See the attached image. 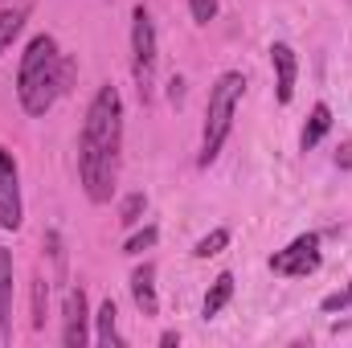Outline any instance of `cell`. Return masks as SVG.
I'll list each match as a JSON object with an SVG mask.
<instances>
[{"label":"cell","mask_w":352,"mask_h":348,"mask_svg":"<svg viewBox=\"0 0 352 348\" xmlns=\"http://www.w3.org/2000/svg\"><path fill=\"white\" fill-rule=\"evenodd\" d=\"M328 131H332V107H328V102H316L311 115H307V123H303V131H299V148L311 152Z\"/></svg>","instance_id":"cell-11"},{"label":"cell","mask_w":352,"mask_h":348,"mask_svg":"<svg viewBox=\"0 0 352 348\" xmlns=\"http://www.w3.org/2000/svg\"><path fill=\"white\" fill-rule=\"evenodd\" d=\"M246 94V78L238 70H226L213 87H209V107H205V131H201V156L197 164L209 168L217 160V152L226 148L230 131H234V115H238V102Z\"/></svg>","instance_id":"cell-3"},{"label":"cell","mask_w":352,"mask_h":348,"mask_svg":"<svg viewBox=\"0 0 352 348\" xmlns=\"http://www.w3.org/2000/svg\"><path fill=\"white\" fill-rule=\"evenodd\" d=\"M226 246H230V230H226V226H217V230H209V234L192 246V254H197V259H213V254H221Z\"/></svg>","instance_id":"cell-15"},{"label":"cell","mask_w":352,"mask_h":348,"mask_svg":"<svg viewBox=\"0 0 352 348\" xmlns=\"http://www.w3.org/2000/svg\"><path fill=\"white\" fill-rule=\"evenodd\" d=\"M144 213H148V197H144V193H127L123 205H119V221H123V226H140Z\"/></svg>","instance_id":"cell-16"},{"label":"cell","mask_w":352,"mask_h":348,"mask_svg":"<svg viewBox=\"0 0 352 348\" xmlns=\"http://www.w3.org/2000/svg\"><path fill=\"white\" fill-rule=\"evenodd\" d=\"M336 164H344V168H352V144H344V148H340V156H336Z\"/></svg>","instance_id":"cell-21"},{"label":"cell","mask_w":352,"mask_h":348,"mask_svg":"<svg viewBox=\"0 0 352 348\" xmlns=\"http://www.w3.org/2000/svg\"><path fill=\"white\" fill-rule=\"evenodd\" d=\"M270 66H274V98L287 107L295 98V78H299V58L287 41H274L270 45Z\"/></svg>","instance_id":"cell-8"},{"label":"cell","mask_w":352,"mask_h":348,"mask_svg":"<svg viewBox=\"0 0 352 348\" xmlns=\"http://www.w3.org/2000/svg\"><path fill=\"white\" fill-rule=\"evenodd\" d=\"M74 74H78V62L66 58L50 33H37V37L25 45L21 70H16V98H21V107H25L33 119H41V115L70 90Z\"/></svg>","instance_id":"cell-2"},{"label":"cell","mask_w":352,"mask_h":348,"mask_svg":"<svg viewBox=\"0 0 352 348\" xmlns=\"http://www.w3.org/2000/svg\"><path fill=\"white\" fill-rule=\"evenodd\" d=\"M25 29V8H0V54L21 37Z\"/></svg>","instance_id":"cell-14"},{"label":"cell","mask_w":352,"mask_h":348,"mask_svg":"<svg viewBox=\"0 0 352 348\" xmlns=\"http://www.w3.org/2000/svg\"><path fill=\"white\" fill-rule=\"evenodd\" d=\"M98 332H94V340L98 345H123V336H119V307H115V299H107L102 307H98Z\"/></svg>","instance_id":"cell-13"},{"label":"cell","mask_w":352,"mask_h":348,"mask_svg":"<svg viewBox=\"0 0 352 348\" xmlns=\"http://www.w3.org/2000/svg\"><path fill=\"white\" fill-rule=\"evenodd\" d=\"M119 152H123V98L107 83L94 90L78 135V180L94 205H107L115 193Z\"/></svg>","instance_id":"cell-1"},{"label":"cell","mask_w":352,"mask_h":348,"mask_svg":"<svg viewBox=\"0 0 352 348\" xmlns=\"http://www.w3.org/2000/svg\"><path fill=\"white\" fill-rule=\"evenodd\" d=\"M45 312H50V279L37 274L33 279V328H45Z\"/></svg>","instance_id":"cell-17"},{"label":"cell","mask_w":352,"mask_h":348,"mask_svg":"<svg viewBox=\"0 0 352 348\" xmlns=\"http://www.w3.org/2000/svg\"><path fill=\"white\" fill-rule=\"evenodd\" d=\"M188 8H192V21L197 25H209L217 17V0H188Z\"/></svg>","instance_id":"cell-20"},{"label":"cell","mask_w":352,"mask_h":348,"mask_svg":"<svg viewBox=\"0 0 352 348\" xmlns=\"http://www.w3.org/2000/svg\"><path fill=\"white\" fill-rule=\"evenodd\" d=\"M320 234H299L291 246H283V250H274L270 254V270L274 274H287V279H307V274H316L320 270Z\"/></svg>","instance_id":"cell-5"},{"label":"cell","mask_w":352,"mask_h":348,"mask_svg":"<svg viewBox=\"0 0 352 348\" xmlns=\"http://www.w3.org/2000/svg\"><path fill=\"white\" fill-rule=\"evenodd\" d=\"M131 299L144 316H160V295H156V266L144 262L131 270Z\"/></svg>","instance_id":"cell-9"},{"label":"cell","mask_w":352,"mask_h":348,"mask_svg":"<svg viewBox=\"0 0 352 348\" xmlns=\"http://www.w3.org/2000/svg\"><path fill=\"white\" fill-rule=\"evenodd\" d=\"M234 299V274L230 270H221L217 279H213V287L205 291V303H201V316L205 320H213V316H221V307Z\"/></svg>","instance_id":"cell-12"},{"label":"cell","mask_w":352,"mask_h":348,"mask_svg":"<svg viewBox=\"0 0 352 348\" xmlns=\"http://www.w3.org/2000/svg\"><path fill=\"white\" fill-rule=\"evenodd\" d=\"M156 238H160V230H156V226H144L140 234H131V238H127L123 254H144V250H152V246H156Z\"/></svg>","instance_id":"cell-18"},{"label":"cell","mask_w":352,"mask_h":348,"mask_svg":"<svg viewBox=\"0 0 352 348\" xmlns=\"http://www.w3.org/2000/svg\"><path fill=\"white\" fill-rule=\"evenodd\" d=\"M25 201H21V168L12 152L0 144V230H21Z\"/></svg>","instance_id":"cell-6"},{"label":"cell","mask_w":352,"mask_h":348,"mask_svg":"<svg viewBox=\"0 0 352 348\" xmlns=\"http://www.w3.org/2000/svg\"><path fill=\"white\" fill-rule=\"evenodd\" d=\"M90 340V303L82 287H70L62 299V345L82 348Z\"/></svg>","instance_id":"cell-7"},{"label":"cell","mask_w":352,"mask_h":348,"mask_svg":"<svg viewBox=\"0 0 352 348\" xmlns=\"http://www.w3.org/2000/svg\"><path fill=\"white\" fill-rule=\"evenodd\" d=\"M156 21L144 4H135L131 12V74H135V87H140V98L148 102L152 98V87H156Z\"/></svg>","instance_id":"cell-4"},{"label":"cell","mask_w":352,"mask_h":348,"mask_svg":"<svg viewBox=\"0 0 352 348\" xmlns=\"http://www.w3.org/2000/svg\"><path fill=\"white\" fill-rule=\"evenodd\" d=\"M0 336L12 340V254L0 246Z\"/></svg>","instance_id":"cell-10"},{"label":"cell","mask_w":352,"mask_h":348,"mask_svg":"<svg viewBox=\"0 0 352 348\" xmlns=\"http://www.w3.org/2000/svg\"><path fill=\"white\" fill-rule=\"evenodd\" d=\"M320 307H324V312H352V283L344 287V291H332Z\"/></svg>","instance_id":"cell-19"},{"label":"cell","mask_w":352,"mask_h":348,"mask_svg":"<svg viewBox=\"0 0 352 348\" xmlns=\"http://www.w3.org/2000/svg\"><path fill=\"white\" fill-rule=\"evenodd\" d=\"M160 345H164V348H173V345H180V332H164V336H160Z\"/></svg>","instance_id":"cell-22"}]
</instances>
